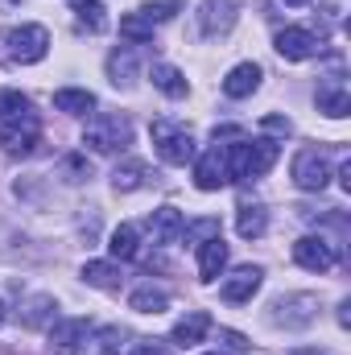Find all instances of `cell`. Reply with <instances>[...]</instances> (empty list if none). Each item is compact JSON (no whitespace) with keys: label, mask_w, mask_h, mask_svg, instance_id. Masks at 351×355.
<instances>
[{"label":"cell","mask_w":351,"mask_h":355,"mask_svg":"<svg viewBox=\"0 0 351 355\" xmlns=\"http://www.w3.org/2000/svg\"><path fill=\"white\" fill-rule=\"evenodd\" d=\"M223 149H228V174H232V182L268 174V170L277 166V153H281L277 141H268V137H261V141L232 137V145H223Z\"/></svg>","instance_id":"6da1fadb"},{"label":"cell","mask_w":351,"mask_h":355,"mask_svg":"<svg viewBox=\"0 0 351 355\" xmlns=\"http://www.w3.org/2000/svg\"><path fill=\"white\" fill-rule=\"evenodd\" d=\"M83 145L91 153H124L132 145V124L128 116L120 112H99L87 120V132H83Z\"/></svg>","instance_id":"7a4b0ae2"},{"label":"cell","mask_w":351,"mask_h":355,"mask_svg":"<svg viewBox=\"0 0 351 355\" xmlns=\"http://www.w3.org/2000/svg\"><path fill=\"white\" fill-rule=\"evenodd\" d=\"M318 310H323V302L314 293H285L268 306V322L281 331H306L318 318Z\"/></svg>","instance_id":"3957f363"},{"label":"cell","mask_w":351,"mask_h":355,"mask_svg":"<svg viewBox=\"0 0 351 355\" xmlns=\"http://www.w3.org/2000/svg\"><path fill=\"white\" fill-rule=\"evenodd\" d=\"M153 149L166 166H186L194 162V137L178 120H153Z\"/></svg>","instance_id":"277c9868"},{"label":"cell","mask_w":351,"mask_h":355,"mask_svg":"<svg viewBox=\"0 0 351 355\" xmlns=\"http://www.w3.org/2000/svg\"><path fill=\"white\" fill-rule=\"evenodd\" d=\"M37 141H42V120L33 112H21L12 120H0V149L8 157H29Z\"/></svg>","instance_id":"5b68a950"},{"label":"cell","mask_w":351,"mask_h":355,"mask_svg":"<svg viewBox=\"0 0 351 355\" xmlns=\"http://www.w3.org/2000/svg\"><path fill=\"white\" fill-rule=\"evenodd\" d=\"M289 174H293V186H298V190L318 194V190H327V182H331V157H327L323 149H302V153L293 157Z\"/></svg>","instance_id":"8992f818"},{"label":"cell","mask_w":351,"mask_h":355,"mask_svg":"<svg viewBox=\"0 0 351 355\" xmlns=\"http://www.w3.org/2000/svg\"><path fill=\"white\" fill-rule=\"evenodd\" d=\"M4 46L17 62H42L50 50V29L46 25H12L4 33Z\"/></svg>","instance_id":"52a82bcc"},{"label":"cell","mask_w":351,"mask_h":355,"mask_svg":"<svg viewBox=\"0 0 351 355\" xmlns=\"http://www.w3.org/2000/svg\"><path fill=\"white\" fill-rule=\"evenodd\" d=\"M232 174H228V149L215 141L211 149H203V157L194 162V186L198 190H219V186H228Z\"/></svg>","instance_id":"ba28073f"},{"label":"cell","mask_w":351,"mask_h":355,"mask_svg":"<svg viewBox=\"0 0 351 355\" xmlns=\"http://www.w3.org/2000/svg\"><path fill=\"white\" fill-rule=\"evenodd\" d=\"M236 21H240L236 0H203L198 4V29H203V37H223V33H232Z\"/></svg>","instance_id":"9c48e42d"},{"label":"cell","mask_w":351,"mask_h":355,"mask_svg":"<svg viewBox=\"0 0 351 355\" xmlns=\"http://www.w3.org/2000/svg\"><path fill=\"white\" fill-rule=\"evenodd\" d=\"M87 339H91L87 318H54V327H50V347L58 355H79Z\"/></svg>","instance_id":"30bf717a"},{"label":"cell","mask_w":351,"mask_h":355,"mask_svg":"<svg viewBox=\"0 0 351 355\" xmlns=\"http://www.w3.org/2000/svg\"><path fill=\"white\" fill-rule=\"evenodd\" d=\"M293 261L306 272H327V268H335V244L323 236H302L293 244Z\"/></svg>","instance_id":"8fae6325"},{"label":"cell","mask_w":351,"mask_h":355,"mask_svg":"<svg viewBox=\"0 0 351 355\" xmlns=\"http://www.w3.org/2000/svg\"><path fill=\"white\" fill-rule=\"evenodd\" d=\"M273 50H277L285 62H306V58H314V54L323 50V42H318L310 29H281L277 42H273Z\"/></svg>","instance_id":"7c38bea8"},{"label":"cell","mask_w":351,"mask_h":355,"mask_svg":"<svg viewBox=\"0 0 351 355\" xmlns=\"http://www.w3.org/2000/svg\"><path fill=\"white\" fill-rule=\"evenodd\" d=\"M314 103H318V112H323V116L343 120V116H351V87L339 79V75H331V79H323V83H318Z\"/></svg>","instance_id":"4fadbf2b"},{"label":"cell","mask_w":351,"mask_h":355,"mask_svg":"<svg viewBox=\"0 0 351 355\" xmlns=\"http://www.w3.org/2000/svg\"><path fill=\"white\" fill-rule=\"evenodd\" d=\"M264 285V268L261 265H240L232 277H223V297L232 306H244L257 297V289Z\"/></svg>","instance_id":"5bb4252c"},{"label":"cell","mask_w":351,"mask_h":355,"mask_svg":"<svg viewBox=\"0 0 351 355\" xmlns=\"http://www.w3.org/2000/svg\"><path fill=\"white\" fill-rule=\"evenodd\" d=\"M17 318H21V327H29V331H50L54 318H58V302H54L50 293H33V297L21 302Z\"/></svg>","instance_id":"9a60e30c"},{"label":"cell","mask_w":351,"mask_h":355,"mask_svg":"<svg viewBox=\"0 0 351 355\" xmlns=\"http://www.w3.org/2000/svg\"><path fill=\"white\" fill-rule=\"evenodd\" d=\"M149 232H153V244H178L186 236V219L178 207H157L149 215Z\"/></svg>","instance_id":"2e32d148"},{"label":"cell","mask_w":351,"mask_h":355,"mask_svg":"<svg viewBox=\"0 0 351 355\" xmlns=\"http://www.w3.org/2000/svg\"><path fill=\"white\" fill-rule=\"evenodd\" d=\"M137 71H141V54L132 46H120V50L108 54V79H112V87H132Z\"/></svg>","instance_id":"e0dca14e"},{"label":"cell","mask_w":351,"mask_h":355,"mask_svg":"<svg viewBox=\"0 0 351 355\" xmlns=\"http://www.w3.org/2000/svg\"><path fill=\"white\" fill-rule=\"evenodd\" d=\"M228 268V244L223 236H207L203 248H198V281H219V272Z\"/></svg>","instance_id":"ac0fdd59"},{"label":"cell","mask_w":351,"mask_h":355,"mask_svg":"<svg viewBox=\"0 0 351 355\" xmlns=\"http://www.w3.org/2000/svg\"><path fill=\"white\" fill-rule=\"evenodd\" d=\"M264 71L257 67V62H240V67H232L228 71V79H223V95L228 99H248L252 91L261 87Z\"/></svg>","instance_id":"d6986e66"},{"label":"cell","mask_w":351,"mask_h":355,"mask_svg":"<svg viewBox=\"0 0 351 355\" xmlns=\"http://www.w3.org/2000/svg\"><path fill=\"white\" fill-rule=\"evenodd\" d=\"M149 182H153V170H149L145 162H124V166L112 170V190H116V194H132V190H141V186H149Z\"/></svg>","instance_id":"ffe728a7"},{"label":"cell","mask_w":351,"mask_h":355,"mask_svg":"<svg viewBox=\"0 0 351 355\" xmlns=\"http://www.w3.org/2000/svg\"><path fill=\"white\" fill-rule=\"evenodd\" d=\"M149 79H153V87L162 91V95H170V99H182V95L190 91V83H186V75H182L178 67H170V62H153Z\"/></svg>","instance_id":"44dd1931"},{"label":"cell","mask_w":351,"mask_h":355,"mask_svg":"<svg viewBox=\"0 0 351 355\" xmlns=\"http://www.w3.org/2000/svg\"><path fill=\"white\" fill-rule=\"evenodd\" d=\"M207 331H211V318H207L203 310H190V314L174 327V335H170V339H174L178 347H194V343H203V335H207Z\"/></svg>","instance_id":"7402d4cb"},{"label":"cell","mask_w":351,"mask_h":355,"mask_svg":"<svg viewBox=\"0 0 351 355\" xmlns=\"http://www.w3.org/2000/svg\"><path fill=\"white\" fill-rule=\"evenodd\" d=\"M264 227H268V211H264L261 202H240L236 232H240L244 240H257V236H264Z\"/></svg>","instance_id":"603a6c76"},{"label":"cell","mask_w":351,"mask_h":355,"mask_svg":"<svg viewBox=\"0 0 351 355\" xmlns=\"http://www.w3.org/2000/svg\"><path fill=\"white\" fill-rule=\"evenodd\" d=\"M54 107L67 112V116H87V112H95V95L83 87H62L54 91Z\"/></svg>","instance_id":"cb8c5ba5"},{"label":"cell","mask_w":351,"mask_h":355,"mask_svg":"<svg viewBox=\"0 0 351 355\" xmlns=\"http://www.w3.org/2000/svg\"><path fill=\"white\" fill-rule=\"evenodd\" d=\"M108 252H112L116 261H132V257H137V227H132V223H120V227L108 236Z\"/></svg>","instance_id":"d4e9b609"},{"label":"cell","mask_w":351,"mask_h":355,"mask_svg":"<svg viewBox=\"0 0 351 355\" xmlns=\"http://www.w3.org/2000/svg\"><path fill=\"white\" fill-rule=\"evenodd\" d=\"M83 281L95 289H120V268L108 265V261H87L83 265Z\"/></svg>","instance_id":"484cf974"},{"label":"cell","mask_w":351,"mask_h":355,"mask_svg":"<svg viewBox=\"0 0 351 355\" xmlns=\"http://www.w3.org/2000/svg\"><path fill=\"white\" fill-rule=\"evenodd\" d=\"M128 306H132L137 314H162V310H170V297H166L162 289L145 285V289H137V293L128 297Z\"/></svg>","instance_id":"4316f807"},{"label":"cell","mask_w":351,"mask_h":355,"mask_svg":"<svg viewBox=\"0 0 351 355\" xmlns=\"http://www.w3.org/2000/svg\"><path fill=\"white\" fill-rule=\"evenodd\" d=\"M75 25H79V29H87V33H99V29L108 25L103 4H99V0H79V4H75Z\"/></svg>","instance_id":"83f0119b"},{"label":"cell","mask_w":351,"mask_h":355,"mask_svg":"<svg viewBox=\"0 0 351 355\" xmlns=\"http://www.w3.org/2000/svg\"><path fill=\"white\" fill-rule=\"evenodd\" d=\"M120 37H128V42H153V25L141 12H128V17H120Z\"/></svg>","instance_id":"f1b7e54d"},{"label":"cell","mask_w":351,"mask_h":355,"mask_svg":"<svg viewBox=\"0 0 351 355\" xmlns=\"http://www.w3.org/2000/svg\"><path fill=\"white\" fill-rule=\"evenodd\" d=\"M178 8H182V4H178V0H149V4H141V8H137V12H141V17H145V21H149V25H153V29H157V25H162V21H170V17H174Z\"/></svg>","instance_id":"f546056e"},{"label":"cell","mask_w":351,"mask_h":355,"mask_svg":"<svg viewBox=\"0 0 351 355\" xmlns=\"http://www.w3.org/2000/svg\"><path fill=\"white\" fill-rule=\"evenodd\" d=\"M21 112H29V99L21 91H0V120H12Z\"/></svg>","instance_id":"4dcf8cb0"},{"label":"cell","mask_w":351,"mask_h":355,"mask_svg":"<svg viewBox=\"0 0 351 355\" xmlns=\"http://www.w3.org/2000/svg\"><path fill=\"white\" fill-rule=\"evenodd\" d=\"M116 355H166V352H162V347H157L153 339H128V343L120 339V347H116Z\"/></svg>","instance_id":"1f68e13d"},{"label":"cell","mask_w":351,"mask_h":355,"mask_svg":"<svg viewBox=\"0 0 351 355\" xmlns=\"http://www.w3.org/2000/svg\"><path fill=\"white\" fill-rule=\"evenodd\" d=\"M62 170H67V182H83V178H91V166L87 162H83V157H67V162H62Z\"/></svg>","instance_id":"d6a6232c"},{"label":"cell","mask_w":351,"mask_h":355,"mask_svg":"<svg viewBox=\"0 0 351 355\" xmlns=\"http://www.w3.org/2000/svg\"><path fill=\"white\" fill-rule=\"evenodd\" d=\"M219 339H223V343H228V347H232V352H248V347H252V343H248V339H244V335H240V331H228V327H223V331H219Z\"/></svg>","instance_id":"836d02e7"},{"label":"cell","mask_w":351,"mask_h":355,"mask_svg":"<svg viewBox=\"0 0 351 355\" xmlns=\"http://www.w3.org/2000/svg\"><path fill=\"white\" fill-rule=\"evenodd\" d=\"M261 128H264V132H281V137H289V128H293V124H289L285 116H264Z\"/></svg>","instance_id":"e575fe53"},{"label":"cell","mask_w":351,"mask_h":355,"mask_svg":"<svg viewBox=\"0 0 351 355\" xmlns=\"http://www.w3.org/2000/svg\"><path fill=\"white\" fill-rule=\"evenodd\" d=\"M339 182H343V190H351V162L339 166Z\"/></svg>","instance_id":"d590c367"},{"label":"cell","mask_w":351,"mask_h":355,"mask_svg":"<svg viewBox=\"0 0 351 355\" xmlns=\"http://www.w3.org/2000/svg\"><path fill=\"white\" fill-rule=\"evenodd\" d=\"M339 322H343V327H351V302H343V306H339Z\"/></svg>","instance_id":"8d00e7d4"},{"label":"cell","mask_w":351,"mask_h":355,"mask_svg":"<svg viewBox=\"0 0 351 355\" xmlns=\"http://www.w3.org/2000/svg\"><path fill=\"white\" fill-rule=\"evenodd\" d=\"M285 4H293V8H298V4H310V0H285Z\"/></svg>","instance_id":"74e56055"},{"label":"cell","mask_w":351,"mask_h":355,"mask_svg":"<svg viewBox=\"0 0 351 355\" xmlns=\"http://www.w3.org/2000/svg\"><path fill=\"white\" fill-rule=\"evenodd\" d=\"M293 355H327V352H293Z\"/></svg>","instance_id":"f35d334b"},{"label":"cell","mask_w":351,"mask_h":355,"mask_svg":"<svg viewBox=\"0 0 351 355\" xmlns=\"http://www.w3.org/2000/svg\"><path fill=\"white\" fill-rule=\"evenodd\" d=\"M0 322H4V302H0Z\"/></svg>","instance_id":"ab89813d"},{"label":"cell","mask_w":351,"mask_h":355,"mask_svg":"<svg viewBox=\"0 0 351 355\" xmlns=\"http://www.w3.org/2000/svg\"><path fill=\"white\" fill-rule=\"evenodd\" d=\"M207 355H228V352H207Z\"/></svg>","instance_id":"60d3db41"},{"label":"cell","mask_w":351,"mask_h":355,"mask_svg":"<svg viewBox=\"0 0 351 355\" xmlns=\"http://www.w3.org/2000/svg\"><path fill=\"white\" fill-rule=\"evenodd\" d=\"M75 4H79V0H75Z\"/></svg>","instance_id":"b9f144b4"}]
</instances>
